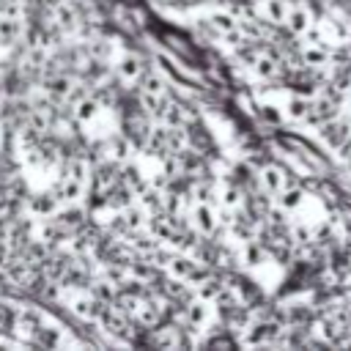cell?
<instances>
[{
    "instance_id": "6da1fadb",
    "label": "cell",
    "mask_w": 351,
    "mask_h": 351,
    "mask_svg": "<svg viewBox=\"0 0 351 351\" xmlns=\"http://www.w3.org/2000/svg\"><path fill=\"white\" fill-rule=\"evenodd\" d=\"M143 71H145V63H143V58L134 55V52L121 55V60H118V66H115V77H118L123 85H137L140 77H143Z\"/></svg>"
},
{
    "instance_id": "7a4b0ae2",
    "label": "cell",
    "mask_w": 351,
    "mask_h": 351,
    "mask_svg": "<svg viewBox=\"0 0 351 351\" xmlns=\"http://www.w3.org/2000/svg\"><path fill=\"white\" fill-rule=\"evenodd\" d=\"M348 126H346V121H340V118H332V121H324L321 123V132H318V137L324 140V145L326 148H332V151H340L346 143H348Z\"/></svg>"
},
{
    "instance_id": "3957f363",
    "label": "cell",
    "mask_w": 351,
    "mask_h": 351,
    "mask_svg": "<svg viewBox=\"0 0 351 351\" xmlns=\"http://www.w3.org/2000/svg\"><path fill=\"white\" fill-rule=\"evenodd\" d=\"M293 36H304L310 27H313V14L307 11L304 3H288V14H285V22H282Z\"/></svg>"
},
{
    "instance_id": "277c9868",
    "label": "cell",
    "mask_w": 351,
    "mask_h": 351,
    "mask_svg": "<svg viewBox=\"0 0 351 351\" xmlns=\"http://www.w3.org/2000/svg\"><path fill=\"white\" fill-rule=\"evenodd\" d=\"M189 219H192V228H195L197 233H203V236H211V233L217 230V225H219L217 211H214L208 203H195L192 211H189Z\"/></svg>"
},
{
    "instance_id": "5b68a950",
    "label": "cell",
    "mask_w": 351,
    "mask_h": 351,
    "mask_svg": "<svg viewBox=\"0 0 351 351\" xmlns=\"http://www.w3.org/2000/svg\"><path fill=\"white\" fill-rule=\"evenodd\" d=\"M261 186L269 192V195H277L288 186V170L280 167V165H269L261 170Z\"/></svg>"
},
{
    "instance_id": "8992f818",
    "label": "cell",
    "mask_w": 351,
    "mask_h": 351,
    "mask_svg": "<svg viewBox=\"0 0 351 351\" xmlns=\"http://www.w3.org/2000/svg\"><path fill=\"white\" fill-rule=\"evenodd\" d=\"M71 310H74V315H80L82 321H99L101 313H104V302L96 299L93 293H90V296H77V299L71 302Z\"/></svg>"
},
{
    "instance_id": "52a82bcc",
    "label": "cell",
    "mask_w": 351,
    "mask_h": 351,
    "mask_svg": "<svg viewBox=\"0 0 351 351\" xmlns=\"http://www.w3.org/2000/svg\"><path fill=\"white\" fill-rule=\"evenodd\" d=\"M189 340L181 335L178 326H156L154 329V346H159V348H181Z\"/></svg>"
},
{
    "instance_id": "ba28073f",
    "label": "cell",
    "mask_w": 351,
    "mask_h": 351,
    "mask_svg": "<svg viewBox=\"0 0 351 351\" xmlns=\"http://www.w3.org/2000/svg\"><path fill=\"white\" fill-rule=\"evenodd\" d=\"M258 14L271 25H282L288 14V0H258Z\"/></svg>"
},
{
    "instance_id": "9c48e42d",
    "label": "cell",
    "mask_w": 351,
    "mask_h": 351,
    "mask_svg": "<svg viewBox=\"0 0 351 351\" xmlns=\"http://www.w3.org/2000/svg\"><path fill=\"white\" fill-rule=\"evenodd\" d=\"M302 60H304V66H326L329 60H332V52H329V47L326 44H302Z\"/></svg>"
},
{
    "instance_id": "30bf717a",
    "label": "cell",
    "mask_w": 351,
    "mask_h": 351,
    "mask_svg": "<svg viewBox=\"0 0 351 351\" xmlns=\"http://www.w3.org/2000/svg\"><path fill=\"white\" fill-rule=\"evenodd\" d=\"M184 321H186V326H192V329H203V326L208 324V304H206L203 299L189 302L186 310H184Z\"/></svg>"
},
{
    "instance_id": "8fae6325",
    "label": "cell",
    "mask_w": 351,
    "mask_h": 351,
    "mask_svg": "<svg viewBox=\"0 0 351 351\" xmlns=\"http://www.w3.org/2000/svg\"><path fill=\"white\" fill-rule=\"evenodd\" d=\"M159 118H162V123L165 126H184L186 123V110L178 104V101H162V107H159V112H156Z\"/></svg>"
},
{
    "instance_id": "7c38bea8",
    "label": "cell",
    "mask_w": 351,
    "mask_h": 351,
    "mask_svg": "<svg viewBox=\"0 0 351 351\" xmlns=\"http://www.w3.org/2000/svg\"><path fill=\"white\" fill-rule=\"evenodd\" d=\"M206 25H208V30H214L219 38H222L225 33H230V30H236V27H239L236 16H233V14H228V11H214V14H208Z\"/></svg>"
},
{
    "instance_id": "4fadbf2b",
    "label": "cell",
    "mask_w": 351,
    "mask_h": 351,
    "mask_svg": "<svg viewBox=\"0 0 351 351\" xmlns=\"http://www.w3.org/2000/svg\"><path fill=\"white\" fill-rule=\"evenodd\" d=\"M252 74L258 80H274L280 74V63L271 55H258V58H252Z\"/></svg>"
},
{
    "instance_id": "5bb4252c",
    "label": "cell",
    "mask_w": 351,
    "mask_h": 351,
    "mask_svg": "<svg viewBox=\"0 0 351 351\" xmlns=\"http://www.w3.org/2000/svg\"><path fill=\"white\" fill-rule=\"evenodd\" d=\"M47 90L49 96L55 99H69L74 93V77L71 74H55L49 82H47Z\"/></svg>"
},
{
    "instance_id": "9a60e30c",
    "label": "cell",
    "mask_w": 351,
    "mask_h": 351,
    "mask_svg": "<svg viewBox=\"0 0 351 351\" xmlns=\"http://www.w3.org/2000/svg\"><path fill=\"white\" fill-rule=\"evenodd\" d=\"M274 197H277V206H280L282 211H296V208L302 206V200H304L302 189H296V186H291V184H288L282 192H277Z\"/></svg>"
},
{
    "instance_id": "2e32d148",
    "label": "cell",
    "mask_w": 351,
    "mask_h": 351,
    "mask_svg": "<svg viewBox=\"0 0 351 351\" xmlns=\"http://www.w3.org/2000/svg\"><path fill=\"white\" fill-rule=\"evenodd\" d=\"M285 112H288V118H293V121H304V118L313 115V101H310V99H302V96H293V99H288Z\"/></svg>"
},
{
    "instance_id": "e0dca14e",
    "label": "cell",
    "mask_w": 351,
    "mask_h": 351,
    "mask_svg": "<svg viewBox=\"0 0 351 351\" xmlns=\"http://www.w3.org/2000/svg\"><path fill=\"white\" fill-rule=\"evenodd\" d=\"M96 112H99V101H96L93 96H80V99H77V107H74V118H77V121L88 123Z\"/></svg>"
},
{
    "instance_id": "ac0fdd59",
    "label": "cell",
    "mask_w": 351,
    "mask_h": 351,
    "mask_svg": "<svg viewBox=\"0 0 351 351\" xmlns=\"http://www.w3.org/2000/svg\"><path fill=\"white\" fill-rule=\"evenodd\" d=\"M19 30H22V22H19V16H3L0 19V41L3 44H11V41H16L19 38Z\"/></svg>"
},
{
    "instance_id": "d6986e66",
    "label": "cell",
    "mask_w": 351,
    "mask_h": 351,
    "mask_svg": "<svg viewBox=\"0 0 351 351\" xmlns=\"http://www.w3.org/2000/svg\"><path fill=\"white\" fill-rule=\"evenodd\" d=\"M118 222L123 230H137V228H143V211L134 206H123V211L118 214Z\"/></svg>"
},
{
    "instance_id": "ffe728a7",
    "label": "cell",
    "mask_w": 351,
    "mask_h": 351,
    "mask_svg": "<svg viewBox=\"0 0 351 351\" xmlns=\"http://www.w3.org/2000/svg\"><path fill=\"white\" fill-rule=\"evenodd\" d=\"M170 271H173L176 277L186 280V277H192V274H195V263H192V261H184V258H176V261L170 263Z\"/></svg>"
},
{
    "instance_id": "44dd1931",
    "label": "cell",
    "mask_w": 351,
    "mask_h": 351,
    "mask_svg": "<svg viewBox=\"0 0 351 351\" xmlns=\"http://www.w3.org/2000/svg\"><path fill=\"white\" fill-rule=\"evenodd\" d=\"M241 255H244V263H252V266H258L263 261V250L255 241H247L244 250H241Z\"/></svg>"
},
{
    "instance_id": "7402d4cb",
    "label": "cell",
    "mask_w": 351,
    "mask_h": 351,
    "mask_svg": "<svg viewBox=\"0 0 351 351\" xmlns=\"http://www.w3.org/2000/svg\"><path fill=\"white\" fill-rule=\"evenodd\" d=\"M93 296H96V299H101V302H110V299H115L112 282H99V285L93 288Z\"/></svg>"
},
{
    "instance_id": "603a6c76",
    "label": "cell",
    "mask_w": 351,
    "mask_h": 351,
    "mask_svg": "<svg viewBox=\"0 0 351 351\" xmlns=\"http://www.w3.org/2000/svg\"><path fill=\"white\" fill-rule=\"evenodd\" d=\"M192 195H195V203H208L214 192H211V186H208V184H195Z\"/></svg>"
},
{
    "instance_id": "cb8c5ba5",
    "label": "cell",
    "mask_w": 351,
    "mask_h": 351,
    "mask_svg": "<svg viewBox=\"0 0 351 351\" xmlns=\"http://www.w3.org/2000/svg\"><path fill=\"white\" fill-rule=\"evenodd\" d=\"M222 203H225L228 208H239V203H241V195H239V189L228 186V189L222 192Z\"/></svg>"
},
{
    "instance_id": "d4e9b609",
    "label": "cell",
    "mask_w": 351,
    "mask_h": 351,
    "mask_svg": "<svg viewBox=\"0 0 351 351\" xmlns=\"http://www.w3.org/2000/svg\"><path fill=\"white\" fill-rule=\"evenodd\" d=\"M340 154H343V165H346V170H351V145L346 143V145L340 148Z\"/></svg>"
},
{
    "instance_id": "484cf974",
    "label": "cell",
    "mask_w": 351,
    "mask_h": 351,
    "mask_svg": "<svg viewBox=\"0 0 351 351\" xmlns=\"http://www.w3.org/2000/svg\"><path fill=\"white\" fill-rule=\"evenodd\" d=\"M343 121H346V126L351 129V101L346 104V110H343Z\"/></svg>"
},
{
    "instance_id": "4316f807",
    "label": "cell",
    "mask_w": 351,
    "mask_h": 351,
    "mask_svg": "<svg viewBox=\"0 0 351 351\" xmlns=\"http://www.w3.org/2000/svg\"><path fill=\"white\" fill-rule=\"evenodd\" d=\"M0 140H3V134H0Z\"/></svg>"
},
{
    "instance_id": "83f0119b",
    "label": "cell",
    "mask_w": 351,
    "mask_h": 351,
    "mask_svg": "<svg viewBox=\"0 0 351 351\" xmlns=\"http://www.w3.org/2000/svg\"><path fill=\"white\" fill-rule=\"evenodd\" d=\"M55 3H58V0H55Z\"/></svg>"
}]
</instances>
